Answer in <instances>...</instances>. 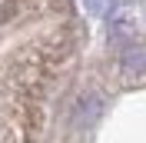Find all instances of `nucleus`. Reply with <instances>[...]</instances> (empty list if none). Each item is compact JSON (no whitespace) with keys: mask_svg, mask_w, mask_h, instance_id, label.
Listing matches in <instances>:
<instances>
[{"mask_svg":"<svg viewBox=\"0 0 146 143\" xmlns=\"http://www.w3.org/2000/svg\"><path fill=\"white\" fill-rule=\"evenodd\" d=\"M123 70L126 73H143L146 70V50L143 47H129L123 53Z\"/></svg>","mask_w":146,"mask_h":143,"instance_id":"f257e3e1","label":"nucleus"}]
</instances>
